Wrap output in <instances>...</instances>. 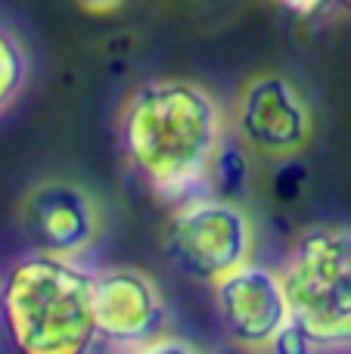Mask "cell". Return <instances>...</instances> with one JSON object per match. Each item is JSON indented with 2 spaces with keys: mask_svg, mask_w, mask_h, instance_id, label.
Segmentation results:
<instances>
[{
  "mask_svg": "<svg viewBox=\"0 0 351 354\" xmlns=\"http://www.w3.org/2000/svg\"><path fill=\"white\" fill-rule=\"evenodd\" d=\"M274 3H277L283 12H290L292 19H302V22H308V19L323 16L330 6H336V0H274Z\"/></svg>",
  "mask_w": 351,
  "mask_h": 354,
  "instance_id": "11",
  "label": "cell"
},
{
  "mask_svg": "<svg viewBox=\"0 0 351 354\" xmlns=\"http://www.w3.org/2000/svg\"><path fill=\"white\" fill-rule=\"evenodd\" d=\"M162 249L178 274L215 286L255 258V227L236 199L202 193L174 205Z\"/></svg>",
  "mask_w": 351,
  "mask_h": 354,
  "instance_id": "4",
  "label": "cell"
},
{
  "mask_svg": "<svg viewBox=\"0 0 351 354\" xmlns=\"http://www.w3.org/2000/svg\"><path fill=\"white\" fill-rule=\"evenodd\" d=\"M215 308L230 342L249 351H274L292 324L283 274L265 264L246 261L211 286Z\"/></svg>",
  "mask_w": 351,
  "mask_h": 354,
  "instance_id": "7",
  "label": "cell"
},
{
  "mask_svg": "<svg viewBox=\"0 0 351 354\" xmlns=\"http://www.w3.org/2000/svg\"><path fill=\"white\" fill-rule=\"evenodd\" d=\"M0 326L16 351L81 354L99 345L93 317V270L81 258L35 252L0 280Z\"/></svg>",
  "mask_w": 351,
  "mask_h": 354,
  "instance_id": "2",
  "label": "cell"
},
{
  "mask_svg": "<svg viewBox=\"0 0 351 354\" xmlns=\"http://www.w3.org/2000/svg\"><path fill=\"white\" fill-rule=\"evenodd\" d=\"M227 122L249 153L277 162L298 156L314 137V112L308 97L283 72L252 75L236 93Z\"/></svg>",
  "mask_w": 351,
  "mask_h": 354,
  "instance_id": "5",
  "label": "cell"
},
{
  "mask_svg": "<svg viewBox=\"0 0 351 354\" xmlns=\"http://www.w3.org/2000/svg\"><path fill=\"white\" fill-rule=\"evenodd\" d=\"M31 78V56L10 25L0 22V115L16 106Z\"/></svg>",
  "mask_w": 351,
  "mask_h": 354,
  "instance_id": "9",
  "label": "cell"
},
{
  "mask_svg": "<svg viewBox=\"0 0 351 354\" xmlns=\"http://www.w3.org/2000/svg\"><path fill=\"white\" fill-rule=\"evenodd\" d=\"M249 187V149L236 140L234 134L224 137L218 147L215 159L209 168V193L224 196V199H236L246 193Z\"/></svg>",
  "mask_w": 351,
  "mask_h": 354,
  "instance_id": "10",
  "label": "cell"
},
{
  "mask_svg": "<svg viewBox=\"0 0 351 354\" xmlns=\"http://www.w3.org/2000/svg\"><path fill=\"white\" fill-rule=\"evenodd\" d=\"M336 6H345V10L351 12V0H336Z\"/></svg>",
  "mask_w": 351,
  "mask_h": 354,
  "instance_id": "13",
  "label": "cell"
},
{
  "mask_svg": "<svg viewBox=\"0 0 351 354\" xmlns=\"http://www.w3.org/2000/svg\"><path fill=\"white\" fill-rule=\"evenodd\" d=\"M124 0H78V6H84L87 12H112L118 10Z\"/></svg>",
  "mask_w": 351,
  "mask_h": 354,
  "instance_id": "12",
  "label": "cell"
},
{
  "mask_svg": "<svg viewBox=\"0 0 351 354\" xmlns=\"http://www.w3.org/2000/svg\"><path fill=\"white\" fill-rule=\"evenodd\" d=\"M19 227L35 252L84 258L103 236V208L72 177H41L19 202Z\"/></svg>",
  "mask_w": 351,
  "mask_h": 354,
  "instance_id": "6",
  "label": "cell"
},
{
  "mask_svg": "<svg viewBox=\"0 0 351 354\" xmlns=\"http://www.w3.org/2000/svg\"><path fill=\"white\" fill-rule=\"evenodd\" d=\"M93 317L99 342L112 348L146 351L168 333L165 295L159 283L140 268L93 270Z\"/></svg>",
  "mask_w": 351,
  "mask_h": 354,
  "instance_id": "8",
  "label": "cell"
},
{
  "mask_svg": "<svg viewBox=\"0 0 351 354\" xmlns=\"http://www.w3.org/2000/svg\"><path fill=\"white\" fill-rule=\"evenodd\" d=\"M280 274L292 324L311 339L314 351L351 348V227H308Z\"/></svg>",
  "mask_w": 351,
  "mask_h": 354,
  "instance_id": "3",
  "label": "cell"
},
{
  "mask_svg": "<svg viewBox=\"0 0 351 354\" xmlns=\"http://www.w3.org/2000/svg\"><path fill=\"white\" fill-rule=\"evenodd\" d=\"M227 128V112L215 93L174 75L140 81L118 112L124 162L168 205L209 193V168Z\"/></svg>",
  "mask_w": 351,
  "mask_h": 354,
  "instance_id": "1",
  "label": "cell"
}]
</instances>
